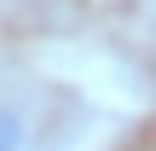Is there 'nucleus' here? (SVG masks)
I'll return each instance as SVG.
<instances>
[{"mask_svg": "<svg viewBox=\"0 0 156 151\" xmlns=\"http://www.w3.org/2000/svg\"><path fill=\"white\" fill-rule=\"evenodd\" d=\"M17 145H23V116L0 111V151H17Z\"/></svg>", "mask_w": 156, "mask_h": 151, "instance_id": "1", "label": "nucleus"}]
</instances>
